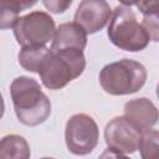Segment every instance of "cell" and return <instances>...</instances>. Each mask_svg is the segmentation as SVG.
Masks as SVG:
<instances>
[{
	"label": "cell",
	"mask_w": 159,
	"mask_h": 159,
	"mask_svg": "<svg viewBox=\"0 0 159 159\" xmlns=\"http://www.w3.org/2000/svg\"><path fill=\"white\" fill-rule=\"evenodd\" d=\"M10 93L15 114L22 124L35 127L48 118L51 102L36 80L26 76L15 78L10 86Z\"/></svg>",
	"instance_id": "obj_1"
},
{
	"label": "cell",
	"mask_w": 159,
	"mask_h": 159,
	"mask_svg": "<svg viewBox=\"0 0 159 159\" xmlns=\"http://www.w3.org/2000/svg\"><path fill=\"white\" fill-rule=\"evenodd\" d=\"M107 35L114 46L130 52L144 50L150 41L148 32L137 20L130 5L127 4H120L113 10Z\"/></svg>",
	"instance_id": "obj_2"
},
{
	"label": "cell",
	"mask_w": 159,
	"mask_h": 159,
	"mask_svg": "<svg viewBox=\"0 0 159 159\" xmlns=\"http://www.w3.org/2000/svg\"><path fill=\"white\" fill-rule=\"evenodd\" d=\"M86 67L83 51L61 50L51 51L42 62L39 75L48 89H61L67 83L80 77Z\"/></svg>",
	"instance_id": "obj_3"
},
{
	"label": "cell",
	"mask_w": 159,
	"mask_h": 159,
	"mask_svg": "<svg viewBox=\"0 0 159 159\" xmlns=\"http://www.w3.org/2000/svg\"><path fill=\"white\" fill-rule=\"evenodd\" d=\"M145 81V67L129 58L108 63L99 72V83L102 88L113 96L135 93L144 86Z\"/></svg>",
	"instance_id": "obj_4"
},
{
	"label": "cell",
	"mask_w": 159,
	"mask_h": 159,
	"mask_svg": "<svg viewBox=\"0 0 159 159\" xmlns=\"http://www.w3.org/2000/svg\"><path fill=\"white\" fill-rule=\"evenodd\" d=\"M55 21L45 11H32L17 19L14 35L22 47H43L55 35Z\"/></svg>",
	"instance_id": "obj_5"
},
{
	"label": "cell",
	"mask_w": 159,
	"mask_h": 159,
	"mask_svg": "<svg viewBox=\"0 0 159 159\" xmlns=\"http://www.w3.org/2000/svg\"><path fill=\"white\" fill-rule=\"evenodd\" d=\"M98 138V127L91 116L86 113H77L67 120L65 139L66 145L72 154H89L97 147Z\"/></svg>",
	"instance_id": "obj_6"
},
{
	"label": "cell",
	"mask_w": 159,
	"mask_h": 159,
	"mask_svg": "<svg viewBox=\"0 0 159 159\" xmlns=\"http://www.w3.org/2000/svg\"><path fill=\"white\" fill-rule=\"evenodd\" d=\"M143 132L130 120L123 117H114L104 128V140L109 149L122 154L134 153L142 140Z\"/></svg>",
	"instance_id": "obj_7"
},
{
	"label": "cell",
	"mask_w": 159,
	"mask_h": 159,
	"mask_svg": "<svg viewBox=\"0 0 159 159\" xmlns=\"http://www.w3.org/2000/svg\"><path fill=\"white\" fill-rule=\"evenodd\" d=\"M111 15L112 10L107 1L83 0L75 12L73 22L81 26L86 34H94L107 25Z\"/></svg>",
	"instance_id": "obj_8"
},
{
	"label": "cell",
	"mask_w": 159,
	"mask_h": 159,
	"mask_svg": "<svg viewBox=\"0 0 159 159\" xmlns=\"http://www.w3.org/2000/svg\"><path fill=\"white\" fill-rule=\"evenodd\" d=\"M124 117L143 133L148 132L158 122V109L148 98H137L125 103Z\"/></svg>",
	"instance_id": "obj_9"
},
{
	"label": "cell",
	"mask_w": 159,
	"mask_h": 159,
	"mask_svg": "<svg viewBox=\"0 0 159 159\" xmlns=\"http://www.w3.org/2000/svg\"><path fill=\"white\" fill-rule=\"evenodd\" d=\"M87 45V34L76 22L61 24L52 39L51 51L61 50H78L83 51Z\"/></svg>",
	"instance_id": "obj_10"
},
{
	"label": "cell",
	"mask_w": 159,
	"mask_h": 159,
	"mask_svg": "<svg viewBox=\"0 0 159 159\" xmlns=\"http://www.w3.org/2000/svg\"><path fill=\"white\" fill-rule=\"evenodd\" d=\"M31 152L26 139L17 134L0 139V159H30Z\"/></svg>",
	"instance_id": "obj_11"
},
{
	"label": "cell",
	"mask_w": 159,
	"mask_h": 159,
	"mask_svg": "<svg viewBox=\"0 0 159 159\" xmlns=\"http://www.w3.org/2000/svg\"><path fill=\"white\" fill-rule=\"evenodd\" d=\"M36 1L24 0H1L0 1V30L14 27L19 19L20 11L35 5Z\"/></svg>",
	"instance_id": "obj_12"
},
{
	"label": "cell",
	"mask_w": 159,
	"mask_h": 159,
	"mask_svg": "<svg viewBox=\"0 0 159 159\" xmlns=\"http://www.w3.org/2000/svg\"><path fill=\"white\" fill-rule=\"evenodd\" d=\"M51 52V48L43 47H22L19 52V63L22 68L30 72L39 73V70L45 58Z\"/></svg>",
	"instance_id": "obj_13"
},
{
	"label": "cell",
	"mask_w": 159,
	"mask_h": 159,
	"mask_svg": "<svg viewBox=\"0 0 159 159\" xmlns=\"http://www.w3.org/2000/svg\"><path fill=\"white\" fill-rule=\"evenodd\" d=\"M138 149L140 150L142 159H159V132L149 129L143 133Z\"/></svg>",
	"instance_id": "obj_14"
},
{
	"label": "cell",
	"mask_w": 159,
	"mask_h": 159,
	"mask_svg": "<svg viewBox=\"0 0 159 159\" xmlns=\"http://www.w3.org/2000/svg\"><path fill=\"white\" fill-rule=\"evenodd\" d=\"M42 4H43V5H45L50 11L58 14V12H63L65 10H67V7H70V6H71L72 1H71V0H70V1L50 0V1H42Z\"/></svg>",
	"instance_id": "obj_15"
},
{
	"label": "cell",
	"mask_w": 159,
	"mask_h": 159,
	"mask_svg": "<svg viewBox=\"0 0 159 159\" xmlns=\"http://www.w3.org/2000/svg\"><path fill=\"white\" fill-rule=\"evenodd\" d=\"M135 6L140 10V12L143 15H148V14H158L159 10V4L157 1H150V2H139L135 4Z\"/></svg>",
	"instance_id": "obj_16"
},
{
	"label": "cell",
	"mask_w": 159,
	"mask_h": 159,
	"mask_svg": "<svg viewBox=\"0 0 159 159\" xmlns=\"http://www.w3.org/2000/svg\"><path fill=\"white\" fill-rule=\"evenodd\" d=\"M98 159H130V158H128L127 155H124V154H122V153H118V152H116V150H112V149H106L101 155H99V158Z\"/></svg>",
	"instance_id": "obj_17"
},
{
	"label": "cell",
	"mask_w": 159,
	"mask_h": 159,
	"mask_svg": "<svg viewBox=\"0 0 159 159\" xmlns=\"http://www.w3.org/2000/svg\"><path fill=\"white\" fill-rule=\"evenodd\" d=\"M4 111H5V104H4L2 96H1V93H0V119H1L2 116H4Z\"/></svg>",
	"instance_id": "obj_18"
},
{
	"label": "cell",
	"mask_w": 159,
	"mask_h": 159,
	"mask_svg": "<svg viewBox=\"0 0 159 159\" xmlns=\"http://www.w3.org/2000/svg\"><path fill=\"white\" fill-rule=\"evenodd\" d=\"M41 159H55V158H41Z\"/></svg>",
	"instance_id": "obj_19"
}]
</instances>
